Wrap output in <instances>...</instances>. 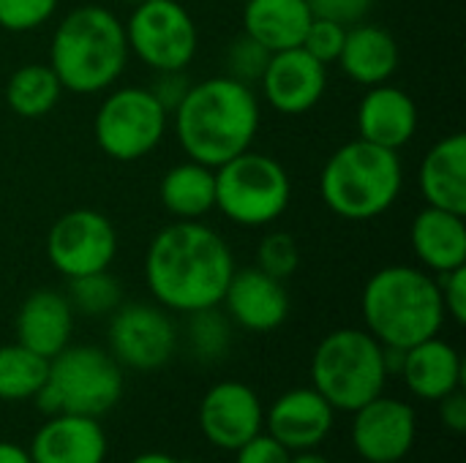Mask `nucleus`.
Masks as SVG:
<instances>
[{
  "label": "nucleus",
  "instance_id": "f257e3e1",
  "mask_svg": "<svg viewBox=\"0 0 466 463\" xmlns=\"http://www.w3.org/2000/svg\"><path fill=\"white\" fill-rule=\"evenodd\" d=\"M235 259L224 237L199 221H175L147 246L145 281L167 311L194 314L221 306Z\"/></svg>",
  "mask_w": 466,
  "mask_h": 463
},
{
  "label": "nucleus",
  "instance_id": "f03ea898",
  "mask_svg": "<svg viewBox=\"0 0 466 463\" xmlns=\"http://www.w3.org/2000/svg\"><path fill=\"white\" fill-rule=\"evenodd\" d=\"M172 117L183 153L218 169L251 147L259 128V101L248 85L213 76L191 85Z\"/></svg>",
  "mask_w": 466,
  "mask_h": 463
},
{
  "label": "nucleus",
  "instance_id": "7ed1b4c3",
  "mask_svg": "<svg viewBox=\"0 0 466 463\" xmlns=\"http://www.w3.org/2000/svg\"><path fill=\"white\" fill-rule=\"evenodd\" d=\"M360 308L366 330L382 347L396 349H410L434 338L445 325L437 278L410 265H388L377 270L363 287Z\"/></svg>",
  "mask_w": 466,
  "mask_h": 463
},
{
  "label": "nucleus",
  "instance_id": "20e7f679",
  "mask_svg": "<svg viewBox=\"0 0 466 463\" xmlns=\"http://www.w3.org/2000/svg\"><path fill=\"white\" fill-rule=\"evenodd\" d=\"M128 60L123 22L101 5L74 8L55 30L49 65L63 90L90 96L117 82Z\"/></svg>",
  "mask_w": 466,
  "mask_h": 463
},
{
  "label": "nucleus",
  "instance_id": "39448f33",
  "mask_svg": "<svg viewBox=\"0 0 466 463\" xmlns=\"http://www.w3.org/2000/svg\"><path fill=\"white\" fill-rule=\"evenodd\" d=\"M404 186V169L396 150L366 139L341 145L325 164L319 194L328 210L347 221H369L393 207Z\"/></svg>",
  "mask_w": 466,
  "mask_h": 463
},
{
  "label": "nucleus",
  "instance_id": "423d86ee",
  "mask_svg": "<svg viewBox=\"0 0 466 463\" xmlns=\"http://www.w3.org/2000/svg\"><path fill=\"white\" fill-rule=\"evenodd\" d=\"M388 379L385 349L369 330H333L314 349L311 388L336 412H358L363 404L385 393Z\"/></svg>",
  "mask_w": 466,
  "mask_h": 463
},
{
  "label": "nucleus",
  "instance_id": "0eeeda50",
  "mask_svg": "<svg viewBox=\"0 0 466 463\" xmlns=\"http://www.w3.org/2000/svg\"><path fill=\"white\" fill-rule=\"evenodd\" d=\"M123 398V368L117 360L90 344H68L49 360V374L33 396L35 407L49 415L104 418Z\"/></svg>",
  "mask_w": 466,
  "mask_h": 463
},
{
  "label": "nucleus",
  "instance_id": "6e6552de",
  "mask_svg": "<svg viewBox=\"0 0 466 463\" xmlns=\"http://www.w3.org/2000/svg\"><path fill=\"white\" fill-rule=\"evenodd\" d=\"M292 199L287 169L251 147L216 169V207L238 226H268Z\"/></svg>",
  "mask_w": 466,
  "mask_h": 463
},
{
  "label": "nucleus",
  "instance_id": "1a4fd4ad",
  "mask_svg": "<svg viewBox=\"0 0 466 463\" xmlns=\"http://www.w3.org/2000/svg\"><path fill=\"white\" fill-rule=\"evenodd\" d=\"M167 117L147 87H117L96 112V142L115 161H139L164 139Z\"/></svg>",
  "mask_w": 466,
  "mask_h": 463
},
{
  "label": "nucleus",
  "instance_id": "9d476101",
  "mask_svg": "<svg viewBox=\"0 0 466 463\" xmlns=\"http://www.w3.org/2000/svg\"><path fill=\"white\" fill-rule=\"evenodd\" d=\"M123 27L128 52L153 71H183L197 52V25L177 0H145L134 5Z\"/></svg>",
  "mask_w": 466,
  "mask_h": 463
},
{
  "label": "nucleus",
  "instance_id": "9b49d317",
  "mask_svg": "<svg viewBox=\"0 0 466 463\" xmlns=\"http://www.w3.org/2000/svg\"><path fill=\"white\" fill-rule=\"evenodd\" d=\"M109 317L106 352L117 360L120 368L147 374L164 368L172 360L177 349V327L167 308L150 303H120Z\"/></svg>",
  "mask_w": 466,
  "mask_h": 463
},
{
  "label": "nucleus",
  "instance_id": "f8f14e48",
  "mask_svg": "<svg viewBox=\"0 0 466 463\" xmlns=\"http://www.w3.org/2000/svg\"><path fill=\"white\" fill-rule=\"evenodd\" d=\"M46 257L66 278L109 270L117 257V229L98 210H68L46 235Z\"/></svg>",
  "mask_w": 466,
  "mask_h": 463
},
{
  "label": "nucleus",
  "instance_id": "ddd939ff",
  "mask_svg": "<svg viewBox=\"0 0 466 463\" xmlns=\"http://www.w3.org/2000/svg\"><path fill=\"white\" fill-rule=\"evenodd\" d=\"M350 437L363 463H401L418 442V415L407 401L382 393L352 412Z\"/></svg>",
  "mask_w": 466,
  "mask_h": 463
},
{
  "label": "nucleus",
  "instance_id": "4468645a",
  "mask_svg": "<svg viewBox=\"0 0 466 463\" xmlns=\"http://www.w3.org/2000/svg\"><path fill=\"white\" fill-rule=\"evenodd\" d=\"M197 420L202 437L213 448L235 453L251 437L265 431V407L254 388L238 379H227L202 396Z\"/></svg>",
  "mask_w": 466,
  "mask_h": 463
},
{
  "label": "nucleus",
  "instance_id": "2eb2a0df",
  "mask_svg": "<svg viewBox=\"0 0 466 463\" xmlns=\"http://www.w3.org/2000/svg\"><path fill=\"white\" fill-rule=\"evenodd\" d=\"M265 98L281 115H306L311 112L328 87V68L303 46L273 52L270 63L259 79Z\"/></svg>",
  "mask_w": 466,
  "mask_h": 463
},
{
  "label": "nucleus",
  "instance_id": "dca6fc26",
  "mask_svg": "<svg viewBox=\"0 0 466 463\" xmlns=\"http://www.w3.org/2000/svg\"><path fill=\"white\" fill-rule=\"evenodd\" d=\"M336 409L314 388L287 390L265 412V431L289 453L317 450L330 437Z\"/></svg>",
  "mask_w": 466,
  "mask_h": 463
},
{
  "label": "nucleus",
  "instance_id": "f3484780",
  "mask_svg": "<svg viewBox=\"0 0 466 463\" xmlns=\"http://www.w3.org/2000/svg\"><path fill=\"white\" fill-rule=\"evenodd\" d=\"M229 322L248 333H273L289 317V292L284 281L268 276L259 267L235 270L224 292Z\"/></svg>",
  "mask_w": 466,
  "mask_h": 463
},
{
  "label": "nucleus",
  "instance_id": "a211bd4d",
  "mask_svg": "<svg viewBox=\"0 0 466 463\" xmlns=\"http://www.w3.org/2000/svg\"><path fill=\"white\" fill-rule=\"evenodd\" d=\"M27 453L33 463H104L109 442L98 418L60 412L38 426Z\"/></svg>",
  "mask_w": 466,
  "mask_h": 463
},
{
  "label": "nucleus",
  "instance_id": "6ab92c4d",
  "mask_svg": "<svg viewBox=\"0 0 466 463\" xmlns=\"http://www.w3.org/2000/svg\"><path fill=\"white\" fill-rule=\"evenodd\" d=\"M74 336V308L55 289L30 292L16 311V344L52 360Z\"/></svg>",
  "mask_w": 466,
  "mask_h": 463
},
{
  "label": "nucleus",
  "instance_id": "aec40b11",
  "mask_svg": "<svg viewBox=\"0 0 466 463\" xmlns=\"http://www.w3.org/2000/svg\"><path fill=\"white\" fill-rule=\"evenodd\" d=\"M358 131L360 139L374 142L388 150H401L412 142L418 131V106L401 87L374 85L358 106Z\"/></svg>",
  "mask_w": 466,
  "mask_h": 463
},
{
  "label": "nucleus",
  "instance_id": "412c9836",
  "mask_svg": "<svg viewBox=\"0 0 466 463\" xmlns=\"http://www.w3.org/2000/svg\"><path fill=\"white\" fill-rule=\"evenodd\" d=\"M399 377L415 398L437 404L464 385V360L453 344L434 336L404 349Z\"/></svg>",
  "mask_w": 466,
  "mask_h": 463
},
{
  "label": "nucleus",
  "instance_id": "4be33fe9",
  "mask_svg": "<svg viewBox=\"0 0 466 463\" xmlns=\"http://www.w3.org/2000/svg\"><path fill=\"white\" fill-rule=\"evenodd\" d=\"M410 243L418 257V262L429 270L451 273L466 265V224L464 216L442 210V207H426L415 216L410 229Z\"/></svg>",
  "mask_w": 466,
  "mask_h": 463
},
{
  "label": "nucleus",
  "instance_id": "5701e85b",
  "mask_svg": "<svg viewBox=\"0 0 466 463\" xmlns=\"http://www.w3.org/2000/svg\"><path fill=\"white\" fill-rule=\"evenodd\" d=\"M420 191L431 207L466 216V136L440 139L420 164Z\"/></svg>",
  "mask_w": 466,
  "mask_h": 463
},
{
  "label": "nucleus",
  "instance_id": "b1692460",
  "mask_svg": "<svg viewBox=\"0 0 466 463\" xmlns=\"http://www.w3.org/2000/svg\"><path fill=\"white\" fill-rule=\"evenodd\" d=\"M399 60H401L399 44L385 27L360 25V22L347 27L339 63H341V71L352 82L366 85V87L382 85L396 74Z\"/></svg>",
  "mask_w": 466,
  "mask_h": 463
},
{
  "label": "nucleus",
  "instance_id": "393cba45",
  "mask_svg": "<svg viewBox=\"0 0 466 463\" xmlns=\"http://www.w3.org/2000/svg\"><path fill=\"white\" fill-rule=\"evenodd\" d=\"M243 33L257 38L270 52H284L303 44L314 19L306 0H243Z\"/></svg>",
  "mask_w": 466,
  "mask_h": 463
},
{
  "label": "nucleus",
  "instance_id": "a878e982",
  "mask_svg": "<svg viewBox=\"0 0 466 463\" xmlns=\"http://www.w3.org/2000/svg\"><path fill=\"white\" fill-rule=\"evenodd\" d=\"M158 196L175 218L197 221L216 207V169L188 158L164 175Z\"/></svg>",
  "mask_w": 466,
  "mask_h": 463
},
{
  "label": "nucleus",
  "instance_id": "bb28decb",
  "mask_svg": "<svg viewBox=\"0 0 466 463\" xmlns=\"http://www.w3.org/2000/svg\"><path fill=\"white\" fill-rule=\"evenodd\" d=\"M60 93H63V85L57 74L52 71V65H44V63H27L16 68L5 85L8 106L19 117H27V120L49 115L55 104L60 101Z\"/></svg>",
  "mask_w": 466,
  "mask_h": 463
},
{
  "label": "nucleus",
  "instance_id": "cd10ccee",
  "mask_svg": "<svg viewBox=\"0 0 466 463\" xmlns=\"http://www.w3.org/2000/svg\"><path fill=\"white\" fill-rule=\"evenodd\" d=\"M49 374V360L22 344L0 347V401H33Z\"/></svg>",
  "mask_w": 466,
  "mask_h": 463
},
{
  "label": "nucleus",
  "instance_id": "c85d7f7f",
  "mask_svg": "<svg viewBox=\"0 0 466 463\" xmlns=\"http://www.w3.org/2000/svg\"><path fill=\"white\" fill-rule=\"evenodd\" d=\"M66 300L71 303L74 314L109 317L123 303V289H120V281L109 270H101V273L68 278Z\"/></svg>",
  "mask_w": 466,
  "mask_h": 463
},
{
  "label": "nucleus",
  "instance_id": "c756f323",
  "mask_svg": "<svg viewBox=\"0 0 466 463\" xmlns=\"http://www.w3.org/2000/svg\"><path fill=\"white\" fill-rule=\"evenodd\" d=\"M188 317V347L197 360L202 363H216L229 352L232 344V322L218 306L202 308Z\"/></svg>",
  "mask_w": 466,
  "mask_h": 463
},
{
  "label": "nucleus",
  "instance_id": "7c9ffc66",
  "mask_svg": "<svg viewBox=\"0 0 466 463\" xmlns=\"http://www.w3.org/2000/svg\"><path fill=\"white\" fill-rule=\"evenodd\" d=\"M270 49H265L257 38H251L248 33L238 35L229 46H227V55H224V65H227V74L229 79L235 82H243V85H254L262 79L268 63H270Z\"/></svg>",
  "mask_w": 466,
  "mask_h": 463
},
{
  "label": "nucleus",
  "instance_id": "2f4dec72",
  "mask_svg": "<svg viewBox=\"0 0 466 463\" xmlns=\"http://www.w3.org/2000/svg\"><path fill=\"white\" fill-rule=\"evenodd\" d=\"M298 265H300V254H298V243L292 235L270 232L262 237V243L257 248V267L259 270L284 281L298 270Z\"/></svg>",
  "mask_w": 466,
  "mask_h": 463
},
{
  "label": "nucleus",
  "instance_id": "473e14b6",
  "mask_svg": "<svg viewBox=\"0 0 466 463\" xmlns=\"http://www.w3.org/2000/svg\"><path fill=\"white\" fill-rule=\"evenodd\" d=\"M60 0H0V27L8 33H30L46 25Z\"/></svg>",
  "mask_w": 466,
  "mask_h": 463
},
{
  "label": "nucleus",
  "instance_id": "72a5a7b5",
  "mask_svg": "<svg viewBox=\"0 0 466 463\" xmlns=\"http://www.w3.org/2000/svg\"><path fill=\"white\" fill-rule=\"evenodd\" d=\"M344 38H347V27L333 22V19H319L314 16L306 35H303V49L309 55H314L319 63H336L339 55H341V46H344Z\"/></svg>",
  "mask_w": 466,
  "mask_h": 463
},
{
  "label": "nucleus",
  "instance_id": "f704fd0d",
  "mask_svg": "<svg viewBox=\"0 0 466 463\" xmlns=\"http://www.w3.org/2000/svg\"><path fill=\"white\" fill-rule=\"evenodd\" d=\"M306 5L319 19H333L344 27H352L366 19L374 0H306Z\"/></svg>",
  "mask_w": 466,
  "mask_h": 463
},
{
  "label": "nucleus",
  "instance_id": "c9c22d12",
  "mask_svg": "<svg viewBox=\"0 0 466 463\" xmlns=\"http://www.w3.org/2000/svg\"><path fill=\"white\" fill-rule=\"evenodd\" d=\"M289 456L292 453L279 439H273L268 431H259L235 450V463H289Z\"/></svg>",
  "mask_w": 466,
  "mask_h": 463
},
{
  "label": "nucleus",
  "instance_id": "e433bc0d",
  "mask_svg": "<svg viewBox=\"0 0 466 463\" xmlns=\"http://www.w3.org/2000/svg\"><path fill=\"white\" fill-rule=\"evenodd\" d=\"M437 284H440V295H442L445 317H451L456 325H464L466 322V265L464 267L451 270V273H440Z\"/></svg>",
  "mask_w": 466,
  "mask_h": 463
},
{
  "label": "nucleus",
  "instance_id": "4c0bfd02",
  "mask_svg": "<svg viewBox=\"0 0 466 463\" xmlns=\"http://www.w3.org/2000/svg\"><path fill=\"white\" fill-rule=\"evenodd\" d=\"M188 87H191V82L186 79L183 71H156V79H153V85L147 90L167 109V115H172L177 109V104L183 101Z\"/></svg>",
  "mask_w": 466,
  "mask_h": 463
},
{
  "label": "nucleus",
  "instance_id": "58836bf2",
  "mask_svg": "<svg viewBox=\"0 0 466 463\" xmlns=\"http://www.w3.org/2000/svg\"><path fill=\"white\" fill-rule=\"evenodd\" d=\"M437 415H440V423L451 431V434H456V437H461L466 431V396L461 393V388L459 390H453L451 396H445V398H440L437 401Z\"/></svg>",
  "mask_w": 466,
  "mask_h": 463
},
{
  "label": "nucleus",
  "instance_id": "ea45409f",
  "mask_svg": "<svg viewBox=\"0 0 466 463\" xmlns=\"http://www.w3.org/2000/svg\"><path fill=\"white\" fill-rule=\"evenodd\" d=\"M0 463H33L27 448L16 442H0Z\"/></svg>",
  "mask_w": 466,
  "mask_h": 463
},
{
  "label": "nucleus",
  "instance_id": "a19ab883",
  "mask_svg": "<svg viewBox=\"0 0 466 463\" xmlns=\"http://www.w3.org/2000/svg\"><path fill=\"white\" fill-rule=\"evenodd\" d=\"M128 463H183L180 458L169 456V453H161V450H145L139 456H134Z\"/></svg>",
  "mask_w": 466,
  "mask_h": 463
},
{
  "label": "nucleus",
  "instance_id": "79ce46f5",
  "mask_svg": "<svg viewBox=\"0 0 466 463\" xmlns=\"http://www.w3.org/2000/svg\"><path fill=\"white\" fill-rule=\"evenodd\" d=\"M289 463H330V458H325L317 450H300V453H292L289 456Z\"/></svg>",
  "mask_w": 466,
  "mask_h": 463
},
{
  "label": "nucleus",
  "instance_id": "37998d69",
  "mask_svg": "<svg viewBox=\"0 0 466 463\" xmlns=\"http://www.w3.org/2000/svg\"><path fill=\"white\" fill-rule=\"evenodd\" d=\"M120 3H126V5H139V3H145V0H120Z\"/></svg>",
  "mask_w": 466,
  "mask_h": 463
}]
</instances>
